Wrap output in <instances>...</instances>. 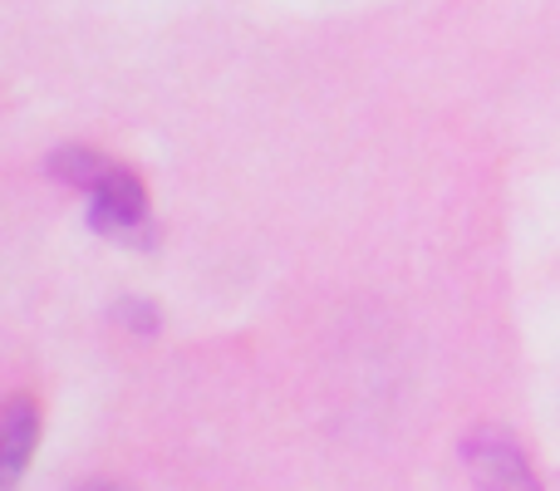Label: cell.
<instances>
[{"label":"cell","mask_w":560,"mask_h":491,"mask_svg":"<svg viewBox=\"0 0 560 491\" xmlns=\"http://www.w3.org/2000/svg\"><path fill=\"white\" fill-rule=\"evenodd\" d=\"M89 222L114 242H148V192L138 173L124 163H108L98 183L89 187Z\"/></svg>","instance_id":"cell-1"},{"label":"cell","mask_w":560,"mask_h":491,"mask_svg":"<svg viewBox=\"0 0 560 491\" xmlns=\"http://www.w3.org/2000/svg\"><path fill=\"white\" fill-rule=\"evenodd\" d=\"M39 443V408L35 398H5L0 404V491H10L25 477L30 457Z\"/></svg>","instance_id":"cell-3"},{"label":"cell","mask_w":560,"mask_h":491,"mask_svg":"<svg viewBox=\"0 0 560 491\" xmlns=\"http://www.w3.org/2000/svg\"><path fill=\"white\" fill-rule=\"evenodd\" d=\"M463 463L472 472L477 491H541V477L532 472V457L502 428H477L463 443Z\"/></svg>","instance_id":"cell-2"},{"label":"cell","mask_w":560,"mask_h":491,"mask_svg":"<svg viewBox=\"0 0 560 491\" xmlns=\"http://www.w3.org/2000/svg\"><path fill=\"white\" fill-rule=\"evenodd\" d=\"M84 491H118V487H84Z\"/></svg>","instance_id":"cell-4"}]
</instances>
